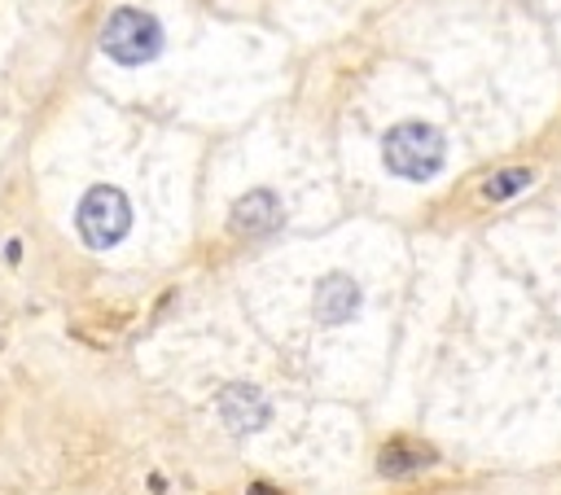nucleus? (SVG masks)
I'll return each mask as SVG.
<instances>
[{"mask_svg":"<svg viewBox=\"0 0 561 495\" xmlns=\"http://www.w3.org/2000/svg\"><path fill=\"white\" fill-rule=\"evenodd\" d=\"M228 223H232V232H241V237H272V232L285 223L280 197H276L272 188H250L245 197H237Z\"/></svg>","mask_w":561,"mask_h":495,"instance_id":"39448f33","label":"nucleus"},{"mask_svg":"<svg viewBox=\"0 0 561 495\" xmlns=\"http://www.w3.org/2000/svg\"><path fill=\"white\" fill-rule=\"evenodd\" d=\"M267 416H272V407H267V399H263L259 385L232 381V385L219 390V421H224L232 434H254V429L267 425Z\"/></svg>","mask_w":561,"mask_h":495,"instance_id":"20e7f679","label":"nucleus"},{"mask_svg":"<svg viewBox=\"0 0 561 495\" xmlns=\"http://www.w3.org/2000/svg\"><path fill=\"white\" fill-rule=\"evenodd\" d=\"M434 460H438L434 447L412 442V438H390V442L377 451V469H381V477H408V473L430 469Z\"/></svg>","mask_w":561,"mask_h":495,"instance_id":"0eeeda50","label":"nucleus"},{"mask_svg":"<svg viewBox=\"0 0 561 495\" xmlns=\"http://www.w3.org/2000/svg\"><path fill=\"white\" fill-rule=\"evenodd\" d=\"M530 180H535V175H530L526 166H504V171H495V175L482 184V197H486V202H508V197H517Z\"/></svg>","mask_w":561,"mask_h":495,"instance_id":"6e6552de","label":"nucleus"},{"mask_svg":"<svg viewBox=\"0 0 561 495\" xmlns=\"http://www.w3.org/2000/svg\"><path fill=\"white\" fill-rule=\"evenodd\" d=\"M443 153H447L443 131H434L430 123H399L381 140L386 171L399 175V180H416V184L421 180H434L443 171Z\"/></svg>","mask_w":561,"mask_h":495,"instance_id":"f257e3e1","label":"nucleus"},{"mask_svg":"<svg viewBox=\"0 0 561 495\" xmlns=\"http://www.w3.org/2000/svg\"><path fill=\"white\" fill-rule=\"evenodd\" d=\"M311 311H316L320 324H346L359 311V285L346 272L320 276L316 280V293H311Z\"/></svg>","mask_w":561,"mask_h":495,"instance_id":"423d86ee","label":"nucleus"},{"mask_svg":"<svg viewBox=\"0 0 561 495\" xmlns=\"http://www.w3.org/2000/svg\"><path fill=\"white\" fill-rule=\"evenodd\" d=\"M75 228H79L83 245L110 250V245H118V241L127 237V228H131V206H127V197H123L118 188L96 184V188L83 193V202H79V210H75Z\"/></svg>","mask_w":561,"mask_h":495,"instance_id":"7ed1b4c3","label":"nucleus"},{"mask_svg":"<svg viewBox=\"0 0 561 495\" xmlns=\"http://www.w3.org/2000/svg\"><path fill=\"white\" fill-rule=\"evenodd\" d=\"M101 48L118 66H145L162 53V26L145 9H114L101 26Z\"/></svg>","mask_w":561,"mask_h":495,"instance_id":"f03ea898","label":"nucleus"},{"mask_svg":"<svg viewBox=\"0 0 561 495\" xmlns=\"http://www.w3.org/2000/svg\"><path fill=\"white\" fill-rule=\"evenodd\" d=\"M250 495H276V491H267L263 482H254V486H250Z\"/></svg>","mask_w":561,"mask_h":495,"instance_id":"1a4fd4ad","label":"nucleus"}]
</instances>
